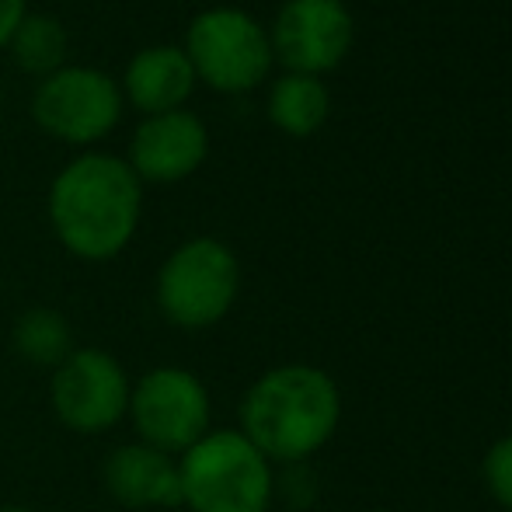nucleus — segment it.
Segmentation results:
<instances>
[{
    "label": "nucleus",
    "mask_w": 512,
    "mask_h": 512,
    "mask_svg": "<svg viewBox=\"0 0 512 512\" xmlns=\"http://www.w3.org/2000/svg\"><path fill=\"white\" fill-rule=\"evenodd\" d=\"M122 112L126 102H122L119 77L84 63H67L56 74L35 81L28 98V115L49 140L81 150L108 140L122 122Z\"/></svg>",
    "instance_id": "423d86ee"
},
{
    "label": "nucleus",
    "mask_w": 512,
    "mask_h": 512,
    "mask_svg": "<svg viewBox=\"0 0 512 512\" xmlns=\"http://www.w3.org/2000/svg\"><path fill=\"white\" fill-rule=\"evenodd\" d=\"M182 49L196 70V81L216 95H248L262 88L276 67L269 28L234 4L199 11L185 28Z\"/></svg>",
    "instance_id": "39448f33"
},
{
    "label": "nucleus",
    "mask_w": 512,
    "mask_h": 512,
    "mask_svg": "<svg viewBox=\"0 0 512 512\" xmlns=\"http://www.w3.org/2000/svg\"><path fill=\"white\" fill-rule=\"evenodd\" d=\"M0 512H32V509H25V506H0Z\"/></svg>",
    "instance_id": "a211bd4d"
},
{
    "label": "nucleus",
    "mask_w": 512,
    "mask_h": 512,
    "mask_svg": "<svg viewBox=\"0 0 512 512\" xmlns=\"http://www.w3.org/2000/svg\"><path fill=\"white\" fill-rule=\"evenodd\" d=\"M196 88L199 81L189 56H185L182 46H171V42L143 46L140 53L129 56L126 70L119 77L122 102L136 108L140 119L189 108V98L196 95Z\"/></svg>",
    "instance_id": "f8f14e48"
},
{
    "label": "nucleus",
    "mask_w": 512,
    "mask_h": 512,
    "mask_svg": "<svg viewBox=\"0 0 512 512\" xmlns=\"http://www.w3.org/2000/svg\"><path fill=\"white\" fill-rule=\"evenodd\" d=\"M28 14V0H0V49H7L14 28L25 21Z\"/></svg>",
    "instance_id": "f3484780"
},
{
    "label": "nucleus",
    "mask_w": 512,
    "mask_h": 512,
    "mask_svg": "<svg viewBox=\"0 0 512 512\" xmlns=\"http://www.w3.org/2000/svg\"><path fill=\"white\" fill-rule=\"evenodd\" d=\"M126 422L136 443L182 457L213 429V398L192 370L164 363L133 380Z\"/></svg>",
    "instance_id": "0eeeda50"
},
{
    "label": "nucleus",
    "mask_w": 512,
    "mask_h": 512,
    "mask_svg": "<svg viewBox=\"0 0 512 512\" xmlns=\"http://www.w3.org/2000/svg\"><path fill=\"white\" fill-rule=\"evenodd\" d=\"M46 220L67 255L102 265L133 244L143 220V182L126 157L81 150L53 175Z\"/></svg>",
    "instance_id": "f257e3e1"
},
{
    "label": "nucleus",
    "mask_w": 512,
    "mask_h": 512,
    "mask_svg": "<svg viewBox=\"0 0 512 512\" xmlns=\"http://www.w3.org/2000/svg\"><path fill=\"white\" fill-rule=\"evenodd\" d=\"M209 157V129L192 108L143 115L126 147V164L143 185H178Z\"/></svg>",
    "instance_id": "9d476101"
},
{
    "label": "nucleus",
    "mask_w": 512,
    "mask_h": 512,
    "mask_svg": "<svg viewBox=\"0 0 512 512\" xmlns=\"http://www.w3.org/2000/svg\"><path fill=\"white\" fill-rule=\"evenodd\" d=\"M185 512H269L276 464L241 429H209L178 457Z\"/></svg>",
    "instance_id": "7ed1b4c3"
},
{
    "label": "nucleus",
    "mask_w": 512,
    "mask_h": 512,
    "mask_svg": "<svg viewBox=\"0 0 512 512\" xmlns=\"http://www.w3.org/2000/svg\"><path fill=\"white\" fill-rule=\"evenodd\" d=\"M102 485L108 499L129 512H161L182 509V481H178V457L154 450L147 443L115 446L102 464Z\"/></svg>",
    "instance_id": "9b49d317"
},
{
    "label": "nucleus",
    "mask_w": 512,
    "mask_h": 512,
    "mask_svg": "<svg viewBox=\"0 0 512 512\" xmlns=\"http://www.w3.org/2000/svg\"><path fill=\"white\" fill-rule=\"evenodd\" d=\"M11 349L21 363L53 373L56 366L77 349L74 324L56 307H46V304L25 307L11 324Z\"/></svg>",
    "instance_id": "4468645a"
},
{
    "label": "nucleus",
    "mask_w": 512,
    "mask_h": 512,
    "mask_svg": "<svg viewBox=\"0 0 512 512\" xmlns=\"http://www.w3.org/2000/svg\"><path fill=\"white\" fill-rule=\"evenodd\" d=\"M7 53H11L14 67H18L21 74L42 81V77H49L60 67H67L70 35L56 14L28 11L25 21L14 28L11 42H7Z\"/></svg>",
    "instance_id": "2eb2a0df"
},
{
    "label": "nucleus",
    "mask_w": 512,
    "mask_h": 512,
    "mask_svg": "<svg viewBox=\"0 0 512 512\" xmlns=\"http://www.w3.org/2000/svg\"><path fill=\"white\" fill-rule=\"evenodd\" d=\"M129 391L133 380L126 366L98 345H77L49 373V408L74 436H105L126 422Z\"/></svg>",
    "instance_id": "6e6552de"
},
{
    "label": "nucleus",
    "mask_w": 512,
    "mask_h": 512,
    "mask_svg": "<svg viewBox=\"0 0 512 512\" xmlns=\"http://www.w3.org/2000/svg\"><path fill=\"white\" fill-rule=\"evenodd\" d=\"M265 115L279 133L293 136V140H307L328 122L331 115V91L324 77L314 74H293L283 70L276 81L269 84V98H265Z\"/></svg>",
    "instance_id": "ddd939ff"
},
{
    "label": "nucleus",
    "mask_w": 512,
    "mask_h": 512,
    "mask_svg": "<svg viewBox=\"0 0 512 512\" xmlns=\"http://www.w3.org/2000/svg\"><path fill=\"white\" fill-rule=\"evenodd\" d=\"M481 485L495 506L512 512V432L499 436L481 457Z\"/></svg>",
    "instance_id": "dca6fc26"
},
{
    "label": "nucleus",
    "mask_w": 512,
    "mask_h": 512,
    "mask_svg": "<svg viewBox=\"0 0 512 512\" xmlns=\"http://www.w3.org/2000/svg\"><path fill=\"white\" fill-rule=\"evenodd\" d=\"M241 297V262L213 234L182 241L154 276L157 314L178 331H206L227 321Z\"/></svg>",
    "instance_id": "20e7f679"
},
{
    "label": "nucleus",
    "mask_w": 512,
    "mask_h": 512,
    "mask_svg": "<svg viewBox=\"0 0 512 512\" xmlns=\"http://www.w3.org/2000/svg\"><path fill=\"white\" fill-rule=\"evenodd\" d=\"M342 425V391L335 377L310 363H279L258 373L241 394L237 429L283 467L307 464Z\"/></svg>",
    "instance_id": "f03ea898"
},
{
    "label": "nucleus",
    "mask_w": 512,
    "mask_h": 512,
    "mask_svg": "<svg viewBox=\"0 0 512 512\" xmlns=\"http://www.w3.org/2000/svg\"><path fill=\"white\" fill-rule=\"evenodd\" d=\"M269 42L283 70L321 77L352 53L356 18L345 0H283Z\"/></svg>",
    "instance_id": "1a4fd4ad"
}]
</instances>
